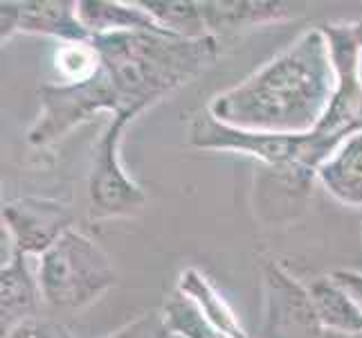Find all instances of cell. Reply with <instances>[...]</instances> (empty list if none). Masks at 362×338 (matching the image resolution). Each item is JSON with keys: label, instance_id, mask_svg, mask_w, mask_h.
Wrapping results in <instances>:
<instances>
[{"label": "cell", "instance_id": "6da1fadb", "mask_svg": "<svg viewBox=\"0 0 362 338\" xmlns=\"http://www.w3.org/2000/svg\"><path fill=\"white\" fill-rule=\"evenodd\" d=\"M335 91L329 39L320 28L297 39L241 84L211 97L209 116L245 131L313 133Z\"/></svg>", "mask_w": 362, "mask_h": 338}, {"label": "cell", "instance_id": "7a4b0ae2", "mask_svg": "<svg viewBox=\"0 0 362 338\" xmlns=\"http://www.w3.org/2000/svg\"><path fill=\"white\" fill-rule=\"evenodd\" d=\"M90 41L124 111L135 113H144L198 77L218 57V36L189 41L173 34L122 32L93 36Z\"/></svg>", "mask_w": 362, "mask_h": 338}, {"label": "cell", "instance_id": "3957f363", "mask_svg": "<svg viewBox=\"0 0 362 338\" xmlns=\"http://www.w3.org/2000/svg\"><path fill=\"white\" fill-rule=\"evenodd\" d=\"M187 133H189V142L196 149L250 156L302 187L315 179L317 167L340 145L315 131L304 135H288L236 129L214 120L209 116V111L194 113L189 118Z\"/></svg>", "mask_w": 362, "mask_h": 338}, {"label": "cell", "instance_id": "277c9868", "mask_svg": "<svg viewBox=\"0 0 362 338\" xmlns=\"http://www.w3.org/2000/svg\"><path fill=\"white\" fill-rule=\"evenodd\" d=\"M36 278L47 307L79 311L113 289L117 273L102 246L70 228L39 257Z\"/></svg>", "mask_w": 362, "mask_h": 338}, {"label": "cell", "instance_id": "5b68a950", "mask_svg": "<svg viewBox=\"0 0 362 338\" xmlns=\"http://www.w3.org/2000/svg\"><path fill=\"white\" fill-rule=\"evenodd\" d=\"M36 95H39V116L28 131V145L34 149L57 145L70 131L90 122L102 111H108L110 116L124 111L113 81L102 68V61L97 72L88 79L41 84Z\"/></svg>", "mask_w": 362, "mask_h": 338}, {"label": "cell", "instance_id": "8992f818", "mask_svg": "<svg viewBox=\"0 0 362 338\" xmlns=\"http://www.w3.org/2000/svg\"><path fill=\"white\" fill-rule=\"evenodd\" d=\"M137 118L133 111H122L110 118L104 133L93 149L88 171V205L90 219L133 217L146 205V196L122 165L119 147L124 131Z\"/></svg>", "mask_w": 362, "mask_h": 338}, {"label": "cell", "instance_id": "52a82bcc", "mask_svg": "<svg viewBox=\"0 0 362 338\" xmlns=\"http://www.w3.org/2000/svg\"><path fill=\"white\" fill-rule=\"evenodd\" d=\"M322 30L329 39L335 91L315 133L342 142L362 131V52L354 23H327Z\"/></svg>", "mask_w": 362, "mask_h": 338}, {"label": "cell", "instance_id": "ba28073f", "mask_svg": "<svg viewBox=\"0 0 362 338\" xmlns=\"http://www.w3.org/2000/svg\"><path fill=\"white\" fill-rule=\"evenodd\" d=\"M261 316L259 338H322L324 327L310 300L308 286L299 282L277 261L261 269Z\"/></svg>", "mask_w": 362, "mask_h": 338}, {"label": "cell", "instance_id": "9c48e42d", "mask_svg": "<svg viewBox=\"0 0 362 338\" xmlns=\"http://www.w3.org/2000/svg\"><path fill=\"white\" fill-rule=\"evenodd\" d=\"M74 223L72 210L43 196H23L3 205V230L11 237V250L23 255H43Z\"/></svg>", "mask_w": 362, "mask_h": 338}, {"label": "cell", "instance_id": "30bf717a", "mask_svg": "<svg viewBox=\"0 0 362 338\" xmlns=\"http://www.w3.org/2000/svg\"><path fill=\"white\" fill-rule=\"evenodd\" d=\"M79 3L72 0H3L0 3V41L16 34L52 36L61 43L90 41V32L79 21Z\"/></svg>", "mask_w": 362, "mask_h": 338}, {"label": "cell", "instance_id": "8fae6325", "mask_svg": "<svg viewBox=\"0 0 362 338\" xmlns=\"http://www.w3.org/2000/svg\"><path fill=\"white\" fill-rule=\"evenodd\" d=\"M41 286L39 278L30 271L28 255L11 250L0 269V334H7L21 322L41 316Z\"/></svg>", "mask_w": 362, "mask_h": 338}, {"label": "cell", "instance_id": "7c38bea8", "mask_svg": "<svg viewBox=\"0 0 362 338\" xmlns=\"http://www.w3.org/2000/svg\"><path fill=\"white\" fill-rule=\"evenodd\" d=\"M207 32H234L247 28H261L270 23H284L299 14L297 5L281 0H201Z\"/></svg>", "mask_w": 362, "mask_h": 338}, {"label": "cell", "instance_id": "4fadbf2b", "mask_svg": "<svg viewBox=\"0 0 362 338\" xmlns=\"http://www.w3.org/2000/svg\"><path fill=\"white\" fill-rule=\"evenodd\" d=\"M315 179L335 201L362 208V131H356L335 147L317 167Z\"/></svg>", "mask_w": 362, "mask_h": 338}, {"label": "cell", "instance_id": "5bb4252c", "mask_svg": "<svg viewBox=\"0 0 362 338\" xmlns=\"http://www.w3.org/2000/svg\"><path fill=\"white\" fill-rule=\"evenodd\" d=\"M79 21L90 36L122 32L169 34L151 18L140 0H79Z\"/></svg>", "mask_w": 362, "mask_h": 338}, {"label": "cell", "instance_id": "9a60e30c", "mask_svg": "<svg viewBox=\"0 0 362 338\" xmlns=\"http://www.w3.org/2000/svg\"><path fill=\"white\" fill-rule=\"evenodd\" d=\"M306 286L324 332H335V334L362 332V307L340 282L333 280V275H322V278H315Z\"/></svg>", "mask_w": 362, "mask_h": 338}, {"label": "cell", "instance_id": "2e32d148", "mask_svg": "<svg viewBox=\"0 0 362 338\" xmlns=\"http://www.w3.org/2000/svg\"><path fill=\"white\" fill-rule=\"evenodd\" d=\"M176 289L182 291L185 295H189L221 334H226L228 338H252L241 327L239 316H236L232 307L226 303V298L214 289V284H211L198 269L194 266L185 269L178 278Z\"/></svg>", "mask_w": 362, "mask_h": 338}, {"label": "cell", "instance_id": "e0dca14e", "mask_svg": "<svg viewBox=\"0 0 362 338\" xmlns=\"http://www.w3.org/2000/svg\"><path fill=\"white\" fill-rule=\"evenodd\" d=\"M140 5L162 30H167L173 36L189 41L211 36L207 32L201 3H196V0H140Z\"/></svg>", "mask_w": 362, "mask_h": 338}, {"label": "cell", "instance_id": "ac0fdd59", "mask_svg": "<svg viewBox=\"0 0 362 338\" xmlns=\"http://www.w3.org/2000/svg\"><path fill=\"white\" fill-rule=\"evenodd\" d=\"M162 316H165L171 336L176 338H228L207 320L201 307L189 295H185L178 289L167 298L165 307H162Z\"/></svg>", "mask_w": 362, "mask_h": 338}, {"label": "cell", "instance_id": "d6986e66", "mask_svg": "<svg viewBox=\"0 0 362 338\" xmlns=\"http://www.w3.org/2000/svg\"><path fill=\"white\" fill-rule=\"evenodd\" d=\"M99 68V55L93 41L83 43H61L57 50V70L64 81L88 79Z\"/></svg>", "mask_w": 362, "mask_h": 338}, {"label": "cell", "instance_id": "ffe728a7", "mask_svg": "<svg viewBox=\"0 0 362 338\" xmlns=\"http://www.w3.org/2000/svg\"><path fill=\"white\" fill-rule=\"evenodd\" d=\"M106 338H173L162 311H148V314L137 316L135 320L127 322L124 327L113 332Z\"/></svg>", "mask_w": 362, "mask_h": 338}, {"label": "cell", "instance_id": "44dd1931", "mask_svg": "<svg viewBox=\"0 0 362 338\" xmlns=\"http://www.w3.org/2000/svg\"><path fill=\"white\" fill-rule=\"evenodd\" d=\"M3 338H74L64 322L49 318H32L7 332Z\"/></svg>", "mask_w": 362, "mask_h": 338}, {"label": "cell", "instance_id": "7402d4cb", "mask_svg": "<svg viewBox=\"0 0 362 338\" xmlns=\"http://www.w3.org/2000/svg\"><path fill=\"white\" fill-rule=\"evenodd\" d=\"M322 338H362V332H360V334H335V332H324Z\"/></svg>", "mask_w": 362, "mask_h": 338}, {"label": "cell", "instance_id": "603a6c76", "mask_svg": "<svg viewBox=\"0 0 362 338\" xmlns=\"http://www.w3.org/2000/svg\"><path fill=\"white\" fill-rule=\"evenodd\" d=\"M356 25V34H358V41H360V52H362V18L354 23Z\"/></svg>", "mask_w": 362, "mask_h": 338}, {"label": "cell", "instance_id": "cb8c5ba5", "mask_svg": "<svg viewBox=\"0 0 362 338\" xmlns=\"http://www.w3.org/2000/svg\"><path fill=\"white\" fill-rule=\"evenodd\" d=\"M173 338H176V336H173Z\"/></svg>", "mask_w": 362, "mask_h": 338}]
</instances>
